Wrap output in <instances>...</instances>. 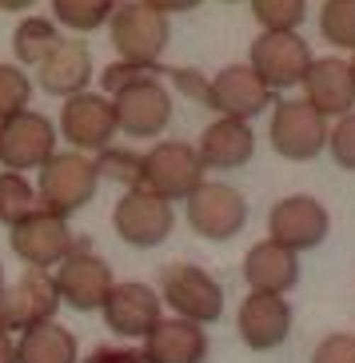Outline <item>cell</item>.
Returning <instances> with one entry per match:
<instances>
[{
	"label": "cell",
	"mask_w": 355,
	"mask_h": 363,
	"mask_svg": "<svg viewBox=\"0 0 355 363\" xmlns=\"http://www.w3.org/2000/svg\"><path fill=\"white\" fill-rule=\"evenodd\" d=\"M244 279L252 291H268V296H288L300 284V252L264 240V244L248 247L244 256Z\"/></svg>",
	"instance_id": "23"
},
{
	"label": "cell",
	"mask_w": 355,
	"mask_h": 363,
	"mask_svg": "<svg viewBox=\"0 0 355 363\" xmlns=\"http://www.w3.org/2000/svg\"><path fill=\"white\" fill-rule=\"evenodd\" d=\"M84 363H144V355L132 352V347H116V343H108V347H96Z\"/></svg>",
	"instance_id": "35"
},
{
	"label": "cell",
	"mask_w": 355,
	"mask_h": 363,
	"mask_svg": "<svg viewBox=\"0 0 355 363\" xmlns=\"http://www.w3.org/2000/svg\"><path fill=\"white\" fill-rule=\"evenodd\" d=\"M236 331L252 352H271V347H280L288 340V331H291V303L283 296L248 291V299L240 303Z\"/></svg>",
	"instance_id": "19"
},
{
	"label": "cell",
	"mask_w": 355,
	"mask_h": 363,
	"mask_svg": "<svg viewBox=\"0 0 355 363\" xmlns=\"http://www.w3.org/2000/svg\"><path fill=\"white\" fill-rule=\"evenodd\" d=\"M347 65H351V76H355V48H351V60H347Z\"/></svg>",
	"instance_id": "39"
},
{
	"label": "cell",
	"mask_w": 355,
	"mask_h": 363,
	"mask_svg": "<svg viewBox=\"0 0 355 363\" xmlns=\"http://www.w3.org/2000/svg\"><path fill=\"white\" fill-rule=\"evenodd\" d=\"M144 363H204L208 359V331L192 320H160L140 340Z\"/></svg>",
	"instance_id": "21"
},
{
	"label": "cell",
	"mask_w": 355,
	"mask_h": 363,
	"mask_svg": "<svg viewBox=\"0 0 355 363\" xmlns=\"http://www.w3.org/2000/svg\"><path fill=\"white\" fill-rule=\"evenodd\" d=\"M16 363H80V347L68 328L56 320L36 323V328L21 331L16 340Z\"/></svg>",
	"instance_id": "24"
},
{
	"label": "cell",
	"mask_w": 355,
	"mask_h": 363,
	"mask_svg": "<svg viewBox=\"0 0 355 363\" xmlns=\"http://www.w3.org/2000/svg\"><path fill=\"white\" fill-rule=\"evenodd\" d=\"M36 9V0H0V12H28Z\"/></svg>",
	"instance_id": "38"
},
{
	"label": "cell",
	"mask_w": 355,
	"mask_h": 363,
	"mask_svg": "<svg viewBox=\"0 0 355 363\" xmlns=\"http://www.w3.org/2000/svg\"><path fill=\"white\" fill-rule=\"evenodd\" d=\"M200 160L204 168L212 172H232V168H244L256 152V132H252V120H232V116H215L212 124L204 128L200 144Z\"/></svg>",
	"instance_id": "22"
},
{
	"label": "cell",
	"mask_w": 355,
	"mask_h": 363,
	"mask_svg": "<svg viewBox=\"0 0 355 363\" xmlns=\"http://www.w3.org/2000/svg\"><path fill=\"white\" fill-rule=\"evenodd\" d=\"M36 172H40V188H36L40 208L44 212L64 216V220L92 203L96 184H100L96 164L88 160V152H76V148L72 152H52Z\"/></svg>",
	"instance_id": "3"
},
{
	"label": "cell",
	"mask_w": 355,
	"mask_h": 363,
	"mask_svg": "<svg viewBox=\"0 0 355 363\" xmlns=\"http://www.w3.org/2000/svg\"><path fill=\"white\" fill-rule=\"evenodd\" d=\"M60 296H56L48 267H24V276L0 288V331H28L36 323L56 320Z\"/></svg>",
	"instance_id": "5"
},
{
	"label": "cell",
	"mask_w": 355,
	"mask_h": 363,
	"mask_svg": "<svg viewBox=\"0 0 355 363\" xmlns=\"http://www.w3.org/2000/svg\"><path fill=\"white\" fill-rule=\"evenodd\" d=\"M52 284H56L60 303H68V308H76V311H100L108 288H112L116 279H112V267H108L104 256L88 252V247H72V252L52 267Z\"/></svg>",
	"instance_id": "8"
},
{
	"label": "cell",
	"mask_w": 355,
	"mask_h": 363,
	"mask_svg": "<svg viewBox=\"0 0 355 363\" xmlns=\"http://www.w3.org/2000/svg\"><path fill=\"white\" fill-rule=\"evenodd\" d=\"M332 216L315 196H283L268 216V240L291 247V252H312L327 240Z\"/></svg>",
	"instance_id": "13"
},
{
	"label": "cell",
	"mask_w": 355,
	"mask_h": 363,
	"mask_svg": "<svg viewBox=\"0 0 355 363\" xmlns=\"http://www.w3.org/2000/svg\"><path fill=\"white\" fill-rule=\"evenodd\" d=\"M112 4L116 0H52V12L68 33H96L100 24H108Z\"/></svg>",
	"instance_id": "27"
},
{
	"label": "cell",
	"mask_w": 355,
	"mask_h": 363,
	"mask_svg": "<svg viewBox=\"0 0 355 363\" xmlns=\"http://www.w3.org/2000/svg\"><path fill=\"white\" fill-rule=\"evenodd\" d=\"M204 104L212 108L215 116L252 120L271 104V88L248 65H227L204 84Z\"/></svg>",
	"instance_id": "17"
},
{
	"label": "cell",
	"mask_w": 355,
	"mask_h": 363,
	"mask_svg": "<svg viewBox=\"0 0 355 363\" xmlns=\"http://www.w3.org/2000/svg\"><path fill=\"white\" fill-rule=\"evenodd\" d=\"M204 172L208 168H204V160H200L196 144L160 140V144H152L140 156V184H136V188L176 203V200H188V196L204 184Z\"/></svg>",
	"instance_id": "2"
},
{
	"label": "cell",
	"mask_w": 355,
	"mask_h": 363,
	"mask_svg": "<svg viewBox=\"0 0 355 363\" xmlns=\"http://www.w3.org/2000/svg\"><path fill=\"white\" fill-rule=\"evenodd\" d=\"M9 240H12L16 259H24L28 267H56L76 247L72 232H68V220L56 212H44V208L24 216L21 224H12Z\"/></svg>",
	"instance_id": "16"
},
{
	"label": "cell",
	"mask_w": 355,
	"mask_h": 363,
	"mask_svg": "<svg viewBox=\"0 0 355 363\" xmlns=\"http://www.w3.org/2000/svg\"><path fill=\"white\" fill-rule=\"evenodd\" d=\"M112 108H116V128L132 140H156L168 124H172V96L160 84V76L140 80V84L116 92Z\"/></svg>",
	"instance_id": "11"
},
{
	"label": "cell",
	"mask_w": 355,
	"mask_h": 363,
	"mask_svg": "<svg viewBox=\"0 0 355 363\" xmlns=\"http://www.w3.org/2000/svg\"><path fill=\"white\" fill-rule=\"evenodd\" d=\"M60 132L76 152H100L116 140V108L104 92H76L60 108Z\"/></svg>",
	"instance_id": "14"
},
{
	"label": "cell",
	"mask_w": 355,
	"mask_h": 363,
	"mask_svg": "<svg viewBox=\"0 0 355 363\" xmlns=\"http://www.w3.org/2000/svg\"><path fill=\"white\" fill-rule=\"evenodd\" d=\"M92 164H96V176H104V180H116L124 188H136L140 184V156H132V152L116 148V144L100 148Z\"/></svg>",
	"instance_id": "31"
},
{
	"label": "cell",
	"mask_w": 355,
	"mask_h": 363,
	"mask_svg": "<svg viewBox=\"0 0 355 363\" xmlns=\"http://www.w3.org/2000/svg\"><path fill=\"white\" fill-rule=\"evenodd\" d=\"M259 33H295L308 16V0H248Z\"/></svg>",
	"instance_id": "28"
},
{
	"label": "cell",
	"mask_w": 355,
	"mask_h": 363,
	"mask_svg": "<svg viewBox=\"0 0 355 363\" xmlns=\"http://www.w3.org/2000/svg\"><path fill=\"white\" fill-rule=\"evenodd\" d=\"M152 76H160L152 65H128V60H116V65H108L104 76H100V92H104V96H116V92L140 84V80H152Z\"/></svg>",
	"instance_id": "32"
},
{
	"label": "cell",
	"mask_w": 355,
	"mask_h": 363,
	"mask_svg": "<svg viewBox=\"0 0 355 363\" xmlns=\"http://www.w3.org/2000/svg\"><path fill=\"white\" fill-rule=\"evenodd\" d=\"M172 203L160 196L144 192V188H124L120 203L112 208V228L124 244L132 247H156L172 235Z\"/></svg>",
	"instance_id": "10"
},
{
	"label": "cell",
	"mask_w": 355,
	"mask_h": 363,
	"mask_svg": "<svg viewBox=\"0 0 355 363\" xmlns=\"http://www.w3.org/2000/svg\"><path fill=\"white\" fill-rule=\"evenodd\" d=\"M33 100V80L24 76L21 65H0V120L24 112Z\"/></svg>",
	"instance_id": "30"
},
{
	"label": "cell",
	"mask_w": 355,
	"mask_h": 363,
	"mask_svg": "<svg viewBox=\"0 0 355 363\" xmlns=\"http://www.w3.org/2000/svg\"><path fill=\"white\" fill-rule=\"evenodd\" d=\"M108 36L120 60L156 68L172 40V28H168V16L148 9L144 0H116L108 12Z\"/></svg>",
	"instance_id": "1"
},
{
	"label": "cell",
	"mask_w": 355,
	"mask_h": 363,
	"mask_svg": "<svg viewBox=\"0 0 355 363\" xmlns=\"http://www.w3.org/2000/svg\"><path fill=\"white\" fill-rule=\"evenodd\" d=\"M92 52H88V44L80 40H56V48L44 56L40 65H36V84L48 92V96H76V92H84L92 84Z\"/></svg>",
	"instance_id": "20"
},
{
	"label": "cell",
	"mask_w": 355,
	"mask_h": 363,
	"mask_svg": "<svg viewBox=\"0 0 355 363\" xmlns=\"http://www.w3.org/2000/svg\"><path fill=\"white\" fill-rule=\"evenodd\" d=\"M320 36L335 48H355V0H323L320 12Z\"/></svg>",
	"instance_id": "29"
},
{
	"label": "cell",
	"mask_w": 355,
	"mask_h": 363,
	"mask_svg": "<svg viewBox=\"0 0 355 363\" xmlns=\"http://www.w3.org/2000/svg\"><path fill=\"white\" fill-rule=\"evenodd\" d=\"M148 9H156V12H164V16H172V12H192L200 0H144Z\"/></svg>",
	"instance_id": "36"
},
{
	"label": "cell",
	"mask_w": 355,
	"mask_h": 363,
	"mask_svg": "<svg viewBox=\"0 0 355 363\" xmlns=\"http://www.w3.org/2000/svg\"><path fill=\"white\" fill-rule=\"evenodd\" d=\"M160 303H168L180 320L208 328L224 315V288L200 264H168L160 272Z\"/></svg>",
	"instance_id": "4"
},
{
	"label": "cell",
	"mask_w": 355,
	"mask_h": 363,
	"mask_svg": "<svg viewBox=\"0 0 355 363\" xmlns=\"http://www.w3.org/2000/svg\"><path fill=\"white\" fill-rule=\"evenodd\" d=\"M327 152L335 156V164L347 172H355V112H347V116H339L327 128Z\"/></svg>",
	"instance_id": "33"
},
{
	"label": "cell",
	"mask_w": 355,
	"mask_h": 363,
	"mask_svg": "<svg viewBox=\"0 0 355 363\" xmlns=\"http://www.w3.org/2000/svg\"><path fill=\"white\" fill-rule=\"evenodd\" d=\"M312 363H355V335H344V331L323 335L312 352Z\"/></svg>",
	"instance_id": "34"
},
{
	"label": "cell",
	"mask_w": 355,
	"mask_h": 363,
	"mask_svg": "<svg viewBox=\"0 0 355 363\" xmlns=\"http://www.w3.org/2000/svg\"><path fill=\"white\" fill-rule=\"evenodd\" d=\"M308 65H312V48L303 44L300 33H259L252 40L248 68L271 92L295 88L303 80V72H308Z\"/></svg>",
	"instance_id": "9"
},
{
	"label": "cell",
	"mask_w": 355,
	"mask_h": 363,
	"mask_svg": "<svg viewBox=\"0 0 355 363\" xmlns=\"http://www.w3.org/2000/svg\"><path fill=\"white\" fill-rule=\"evenodd\" d=\"M104 311V323L108 331H116L120 340H144L156 323L164 320V303H160V291L148 288V284H112L100 303Z\"/></svg>",
	"instance_id": "15"
},
{
	"label": "cell",
	"mask_w": 355,
	"mask_h": 363,
	"mask_svg": "<svg viewBox=\"0 0 355 363\" xmlns=\"http://www.w3.org/2000/svg\"><path fill=\"white\" fill-rule=\"evenodd\" d=\"M300 88H303V100L327 120L355 112V76H351V65L339 60V56H323V60L312 56Z\"/></svg>",
	"instance_id": "18"
},
{
	"label": "cell",
	"mask_w": 355,
	"mask_h": 363,
	"mask_svg": "<svg viewBox=\"0 0 355 363\" xmlns=\"http://www.w3.org/2000/svg\"><path fill=\"white\" fill-rule=\"evenodd\" d=\"M40 208V196L28 180H24V172H0V224H21L24 216H33Z\"/></svg>",
	"instance_id": "26"
},
{
	"label": "cell",
	"mask_w": 355,
	"mask_h": 363,
	"mask_svg": "<svg viewBox=\"0 0 355 363\" xmlns=\"http://www.w3.org/2000/svg\"><path fill=\"white\" fill-rule=\"evenodd\" d=\"M327 116H320L308 100H280L271 108L268 140L283 160H315L327 148Z\"/></svg>",
	"instance_id": "6"
},
{
	"label": "cell",
	"mask_w": 355,
	"mask_h": 363,
	"mask_svg": "<svg viewBox=\"0 0 355 363\" xmlns=\"http://www.w3.org/2000/svg\"><path fill=\"white\" fill-rule=\"evenodd\" d=\"M56 40H60L56 21H48V16H24L21 28L12 33V52H16V60H21V65L36 68L44 56L56 48Z\"/></svg>",
	"instance_id": "25"
},
{
	"label": "cell",
	"mask_w": 355,
	"mask_h": 363,
	"mask_svg": "<svg viewBox=\"0 0 355 363\" xmlns=\"http://www.w3.org/2000/svg\"><path fill=\"white\" fill-rule=\"evenodd\" d=\"M0 288H4V272H0Z\"/></svg>",
	"instance_id": "40"
},
{
	"label": "cell",
	"mask_w": 355,
	"mask_h": 363,
	"mask_svg": "<svg viewBox=\"0 0 355 363\" xmlns=\"http://www.w3.org/2000/svg\"><path fill=\"white\" fill-rule=\"evenodd\" d=\"M0 363H16V340L9 331H0Z\"/></svg>",
	"instance_id": "37"
},
{
	"label": "cell",
	"mask_w": 355,
	"mask_h": 363,
	"mask_svg": "<svg viewBox=\"0 0 355 363\" xmlns=\"http://www.w3.org/2000/svg\"><path fill=\"white\" fill-rule=\"evenodd\" d=\"M184 203H188V224H192V232L200 240H212V244L240 235V228L248 224V203H244V196L232 184L204 180Z\"/></svg>",
	"instance_id": "7"
},
{
	"label": "cell",
	"mask_w": 355,
	"mask_h": 363,
	"mask_svg": "<svg viewBox=\"0 0 355 363\" xmlns=\"http://www.w3.org/2000/svg\"><path fill=\"white\" fill-rule=\"evenodd\" d=\"M56 152L52 120L24 108L16 116L0 120V164L9 172H33Z\"/></svg>",
	"instance_id": "12"
}]
</instances>
